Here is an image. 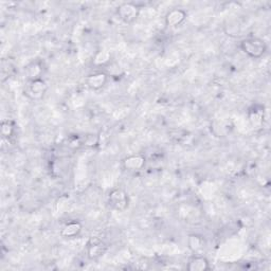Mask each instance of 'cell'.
Instances as JSON below:
<instances>
[{"label": "cell", "instance_id": "cell-1", "mask_svg": "<svg viewBox=\"0 0 271 271\" xmlns=\"http://www.w3.org/2000/svg\"><path fill=\"white\" fill-rule=\"evenodd\" d=\"M241 49L252 59H260L267 50V45L262 39L250 37L241 42Z\"/></svg>", "mask_w": 271, "mask_h": 271}, {"label": "cell", "instance_id": "cell-2", "mask_svg": "<svg viewBox=\"0 0 271 271\" xmlns=\"http://www.w3.org/2000/svg\"><path fill=\"white\" fill-rule=\"evenodd\" d=\"M108 204L113 210L124 212L129 207V196L122 188H115L109 193Z\"/></svg>", "mask_w": 271, "mask_h": 271}, {"label": "cell", "instance_id": "cell-3", "mask_svg": "<svg viewBox=\"0 0 271 271\" xmlns=\"http://www.w3.org/2000/svg\"><path fill=\"white\" fill-rule=\"evenodd\" d=\"M87 256L89 260H98L99 257L105 254L107 251V245L100 237L92 236L87 243Z\"/></svg>", "mask_w": 271, "mask_h": 271}, {"label": "cell", "instance_id": "cell-4", "mask_svg": "<svg viewBox=\"0 0 271 271\" xmlns=\"http://www.w3.org/2000/svg\"><path fill=\"white\" fill-rule=\"evenodd\" d=\"M117 13L120 17V20H122L126 23L134 22L140 13V9L137 7L135 3L131 2H126L122 3L118 8Z\"/></svg>", "mask_w": 271, "mask_h": 271}, {"label": "cell", "instance_id": "cell-5", "mask_svg": "<svg viewBox=\"0 0 271 271\" xmlns=\"http://www.w3.org/2000/svg\"><path fill=\"white\" fill-rule=\"evenodd\" d=\"M48 89L46 82L40 79L35 81H31L26 90V94L31 100H41L45 96Z\"/></svg>", "mask_w": 271, "mask_h": 271}, {"label": "cell", "instance_id": "cell-6", "mask_svg": "<svg viewBox=\"0 0 271 271\" xmlns=\"http://www.w3.org/2000/svg\"><path fill=\"white\" fill-rule=\"evenodd\" d=\"M146 157L142 155H131L123 160V167L126 171L138 172L146 167Z\"/></svg>", "mask_w": 271, "mask_h": 271}, {"label": "cell", "instance_id": "cell-7", "mask_svg": "<svg viewBox=\"0 0 271 271\" xmlns=\"http://www.w3.org/2000/svg\"><path fill=\"white\" fill-rule=\"evenodd\" d=\"M187 13L181 9H174L169 11L166 16V24L169 28H176L186 21Z\"/></svg>", "mask_w": 271, "mask_h": 271}, {"label": "cell", "instance_id": "cell-8", "mask_svg": "<svg viewBox=\"0 0 271 271\" xmlns=\"http://www.w3.org/2000/svg\"><path fill=\"white\" fill-rule=\"evenodd\" d=\"M107 83V74L104 72H96L88 75L86 79L87 86L92 90H100Z\"/></svg>", "mask_w": 271, "mask_h": 271}, {"label": "cell", "instance_id": "cell-9", "mask_svg": "<svg viewBox=\"0 0 271 271\" xmlns=\"http://www.w3.org/2000/svg\"><path fill=\"white\" fill-rule=\"evenodd\" d=\"M82 231V224L80 222H70L67 223L61 230V235L64 238H74L80 235Z\"/></svg>", "mask_w": 271, "mask_h": 271}, {"label": "cell", "instance_id": "cell-10", "mask_svg": "<svg viewBox=\"0 0 271 271\" xmlns=\"http://www.w3.org/2000/svg\"><path fill=\"white\" fill-rule=\"evenodd\" d=\"M187 268L188 271H206L210 269V265L205 256H193Z\"/></svg>", "mask_w": 271, "mask_h": 271}, {"label": "cell", "instance_id": "cell-11", "mask_svg": "<svg viewBox=\"0 0 271 271\" xmlns=\"http://www.w3.org/2000/svg\"><path fill=\"white\" fill-rule=\"evenodd\" d=\"M26 72L30 82L40 80L42 79V65L40 62L31 63V64L26 68Z\"/></svg>", "mask_w": 271, "mask_h": 271}, {"label": "cell", "instance_id": "cell-12", "mask_svg": "<svg viewBox=\"0 0 271 271\" xmlns=\"http://www.w3.org/2000/svg\"><path fill=\"white\" fill-rule=\"evenodd\" d=\"M1 135L4 139H10L15 132V123L12 120H5L1 123Z\"/></svg>", "mask_w": 271, "mask_h": 271}, {"label": "cell", "instance_id": "cell-13", "mask_svg": "<svg viewBox=\"0 0 271 271\" xmlns=\"http://www.w3.org/2000/svg\"><path fill=\"white\" fill-rule=\"evenodd\" d=\"M263 118H264V111L262 109L251 110L249 112V121L253 127H260L263 124Z\"/></svg>", "mask_w": 271, "mask_h": 271}, {"label": "cell", "instance_id": "cell-14", "mask_svg": "<svg viewBox=\"0 0 271 271\" xmlns=\"http://www.w3.org/2000/svg\"><path fill=\"white\" fill-rule=\"evenodd\" d=\"M188 247L194 252H198L200 250H203L205 246V241L204 238L198 235H190L188 236Z\"/></svg>", "mask_w": 271, "mask_h": 271}, {"label": "cell", "instance_id": "cell-15", "mask_svg": "<svg viewBox=\"0 0 271 271\" xmlns=\"http://www.w3.org/2000/svg\"><path fill=\"white\" fill-rule=\"evenodd\" d=\"M67 143H68V146L70 148L78 149L83 146V140H82L78 135H72L68 138Z\"/></svg>", "mask_w": 271, "mask_h": 271}, {"label": "cell", "instance_id": "cell-16", "mask_svg": "<svg viewBox=\"0 0 271 271\" xmlns=\"http://www.w3.org/2000/svg\"><path fill=\"white\" fill-rule=\"evenodd\" d=\"M98 143H99V138L97 136H92V135L87 136L85 138V140L83 141L84 146H97Z\"/></svg>", "mask_w": 271, "mask_h": 271}]
</instances>
